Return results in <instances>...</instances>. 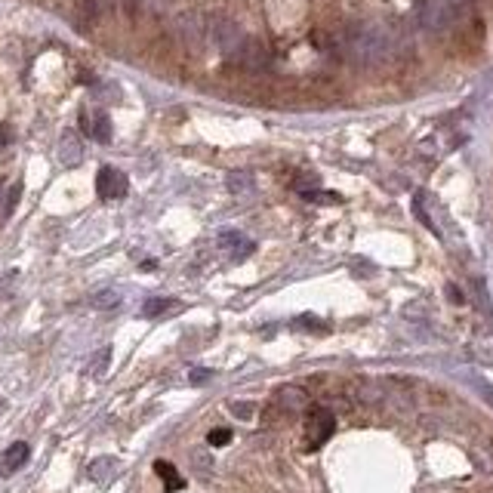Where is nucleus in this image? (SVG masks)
I'll return each instance as SVG.
<instances>
[{"label":"nucleus","mask_w":493,"mask_h":493,"mask_svg":"<svg viewBox=\"0 0 493 493\" xmlns=\"http://www.w3.org/2000/svg\"><path fill=\"white\" fill-rule=\"evenodd\" d=\"M90 305L96 312H115L120 305V293L115 287H105V290H96V293L90 296Z\"/></svg>","instance_id":"10"},{"label":"nucleus","mask_w":493,"mask_h":493,"mask_svg":"<svg viewBox=\"0 0 493 493\" xmlns=\"http://www.w3.org/2000/svg\"><path fill=\"white\" fill-rule=\"evenodd\" d=\"M87 475H90L96 484L111 481V478L117 475V459H115V456H99V459H93L90 468H87Z\"/></svg>","instance_id":"9"},{"label":"nucleus","mask_w":493,"mask_h":493,"mask_svg":"<svg viewBox=\"0 0 493 493\" xmlns=\"http://www.w3.org/2000/svg\"><path fill=\"white\" fill-rule=\"evenodd\" d=\"M271 407L281 410V414H296V410L305 407V392L296 389V385H281L271 398Z\"/></svg>","instance_id":"5"},{"label":"nucleus","mask_w":493,"mask_h":493,"mask_svg":"<svg viewBox=\"0 0 493 493\" xmlns=\"http://www.w3.org/2000/svg\"><path fill=\"white\" fill-rule=\"evenodd\" d=\"M229 410H231V414L238 416V419H253V416H256V404H253V401H231Z\"/></svg>","instance_id":"15"},{"label":"nucleus","mask_w":493,"mask_h":493,"mask_svg":"<svg viewBox=\"0 0 493 493\" xmlns=\"http://www.w3.org/2000/svg\"><path fill=\"white\" fill-rule=\"evenodd\" d=\"M173 299H148V302H145L142 305V312L145 314H148V318H155V314H164L167 309H173Z\"/></svg>","instance_id":"14"},{"label":"nucleus","mask_w":493,"mask_h":493,"mask_svg":"<svg viewBox=\"0 0 493 493\" xmlns=\"http://www.w3.org/2000/svg\"><path fill=\"white\" fill-rule=\"evenodd\" d=\"M207 441H210V447H225V444L231 441V432H229V428H213Z\"/></svg>","instance_id":"16"},{"label":"nucleus","mask_w":493,"mask_h":493,"mask_svg":"<svg viewBox=\"0 0 493 493\" xmlns=\"http://www.w3.org/2000/svg\"><path fill=\"white\" fill-rule=\"evenodd\" d=\"M231 195H244V191L253 188V176L250 173H229V179H225Z\"/></svg>","instance_id":"12"},{"label":"nucleus","mask_w":493,"mask_h":493,"mask_svg":"<svg viewBox=\"0 0 493 493\" xmlns=\"http://www.w3.org/2000/svg\"><path fill=\"white\" fill-rule=\"evenodd\" d=\"M210 40H213L219 50L229 56V59L234 62L241 56V50H244V44H247V37L241 34V28L234 25V22H225V19H219V22H213L210 25Z\"/></svg>","instance_id":"2"},{"label":"nucleus","mask_w":493,"mask_h":493,"mask_svg":"<svg viewBox=\"0 0 493 493\" xmlns=\"http://www.w3.org/2000/svg\"><path fill=\"white\" fill-rule=\"evenodd\" d=\"M84 130L90 139L96 142H111V120L105 111H96V115H84Z\"/></svg>","instance_id":"7"},{"label":"nucleus","mask_w":493,"mask_h":493,"mask_svg":"<svg viewBox=\"0 0 493 493\" xmlns=\"http://www.w3.org/2000/svg\"><path fill=\"white\" fill-rule=\"evenodd\" d=\"M108 358H111V349H99L90 358V367H87V373L90 376H102L105 370H108Z\"/></svg>","instance_id":"13"},{"label":"nucleus","mask_w":493,"mask_h":493,"mask_svg":"<svg viewBox=\"0 0 493 493\" xmlns=\"http://www.w3.org/2000/svg\"><path fill=\"white\" fill-rule=\"evenodd\" d=\"M219 247L231 256V260H247V256L253 253V244H250V238H244L241 231H222V234H219Z\"/></svg>","instance_id":"6"},{"label":"nucleus","mask_w":493,"mask_h":493,"mask_svg":"<svg viewBox=\"0 0 493 493\" xmlns=\"http://www.w3.org/2000/svg\"><path fill=\"white\" fill-rule=\"evenodd\" d=\"M120 4H124V13H127V15H130V19H133V15H136V13H139V6H142V0H120Z\"/></svg>","instance_id":"19"},{"label":"nucleus","mask_w":493,"mask_h":493,"mask_svg":"<svg viewBox=\"0 0 493 493\" xmlns=\"http://www.w3.org/2000/svg\"><path fill=\"white\" fill-rule=\"evenodd\" d=\"M59 160L65 167H77L80 160H84V148H80V139H77V133H62V139H59Z\"/></svg>","instance_id":"8"},{"label":"nucleus","mask_w":493,"mask_h":493,"mask_svg":"<svg viewBox=\"0 0 493 493\" xmlns=\"http://www.w3.org/2000/svg\"><path fill=\"white\" fill-rule=\"evenodd\" d=\"M28 456H31V447H28L25 441L10 444V447L0 454V475H15L22 466L28 463Z\"/></svg>","instance_id":"4"},{"label":"nucleus","mask_w":493,"mask_h":493,"mask_svg":"<svg viewBox=\"0 0 493 493\" xmlns=\"http://www.w3.org/2000/svg\"><path fill=\"white\" fill-rule=\"evenodd\" d=\"M210 376H213L210 370H191V383H195V385H198V383H207Z\"/></svg>","instance_id":"20"},{"label":"nucleus","mask_w":493,"mask_h":493,"mask_svg":"<svg viewBox=\"0 0 493 493\" xmlns=\"http://www.w3.org/2000/svg\"><path fill=\"white\" fill-rule=\"evenodd\" d=\"M10 136H13V130H10V124H0V151H4L6 148V145H10L13 139H10Z\"/></svg>","instance_id":"18"},{"label":"nucleus","mask_w":493,"mask_h":493,"mask_svg":"<svg viewBox=\"0 0 493 493\" xmlns=\"http://www.w3.org/2000/svg\"><path fill=\"white\" fill-rule=\"evenodd\" d=\"M127 188H130V182H127V176L115 167H102L99 176H96V191H99V198H105V200L124 198Z\"/></svg>","instance_id":"3"},{"label":"nucleus","mask_w":493,"mask_h":493,"mask_svg":"<svg viewBox=\"0 0 493 493\" xmlns=\"http://www.w3.org/2000/svg\"><path fill=\"white\" fill-rule=\"evenodd\" d=\"M336 428V419L327 407H309L305 410V423H302V450L305 454H314L330 441Z\"/></svg>","instance_id":"1"},{"label":"nucleus","mask_w":493,"mask_h":493,"mask_svg":"<svg viewBox=\"0 0 493 493\" xmlns=\"http://www.w3.org/2000/svg\"><path fill=\"white\" fill-rule=\"evenodd\" d=\"M155 472L160 475V478H164L167 493H173V490H182V487H185V481L179 478V472H176V468L169 466L167 459H158V463H155Z\"/></svg>","instance_id":"11"},{"label":"nucleus","mask_w":493,"mask_h":493,"mask_svg":"<svg viewBox=\"0 0 493 493\" xmlns=\"http://www.w3.org/2000/svg\"><path fill=\"white\" fill-rule=\"evenodd\" d=\"M15 278H19V274H15V271H10V274H4V278H0V299H6V296L13 293Z\"/></svg>","instance_id":"17"}]
</instances>
